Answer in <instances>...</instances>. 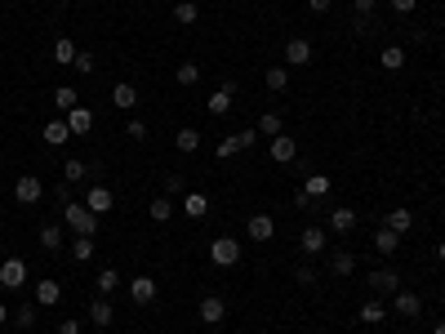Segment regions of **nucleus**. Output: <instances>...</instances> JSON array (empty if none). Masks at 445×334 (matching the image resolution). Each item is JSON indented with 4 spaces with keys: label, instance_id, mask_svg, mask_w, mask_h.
I'll list each match as a JSON object with an SVG mask.
<instances>
[{
    "label": "nucleus",
    "instance_id": "28",
    "mask_svg": "<svg viewBox=\"0 0 445 334\" xmlns=\"http://www.w3.org/2000/svg\"><path fill=\"white\" fill-rule=\"evenodd\" d=\"M383 317H388V307H383L379 299H365V303H360V321H365V326H379Z\"/></svg>",
    "mask_w": 445,
    "mask_h": 334
},
{
    "label": "nucleus",
    "instance_id": "50",
    "mask_svg": "<svg viewBox=\"0 0 445 334\" xmlns=\"http://www.w3.org/2000/svg\"><path fill=\"white\" fill-rule=\"evenodd\" d=\"M312 5V14H330V0H307Z\"/></svg>",
    "mask_w": 445,
    "mask_h": 334
},
{
    "label": "nucleus",
    "instance_id": "2",
    "mask_svg": "<svg viewBox=\"0 0 445 334\" xmlns=\"http://www.w3.org/2000/svg\"><path fill=\"white\" fill-rule=\"evenodd\" d=\"M210 259H214L219 268H236V263H240V241H232V236L210 241Z\"/></svg>",
    "mask_w": 445,
    "mask_h": 334
},
{
    "label": "nucleus",
    "instance_id": "45",
    "mask_svg": "<svg viewBox=\"0 0 445 334\" xmlns=\"http://www.w3.org/2000/svg\"><path fill=\"white\" fill-rule=\"evenodd\" d=\"M294 281H298V285H316V268H307V263L294 268Z\"/></svg>",
    "mask_w": 445,
    "mask_h": 334
},
{
    "label": "nucleus",
    "instance_id": "38",
    "mask_svg": "<svg viewBox=\"0 0 445 334\" xmlns=\"http://www.w3.org/2000/svg\"><path fill=\"white\" fill-rule=\"evenodd\" d=\"M214 157H219V161H232V157H240V143H236V134L219 138V147H214Z\"/></svg>",
    "mask_w": 445,
    "mask_h": 334
},
{
    "label": "nucleus",
    "instance_id": "26",
    "mask_svg": "<svg viewBox=\"0 0 445 334\" xmlns=\"http://www.w3.org/2000/svg\"><path fill=\"white\" fill-rule=\"evenodd\" d=\"M67 138H71V129H67V121H50V125H45V143H50V147H63Z\"/></svg>",
    "mask_w": 445,
    "mask_h": 334
},
{
    "label": "nucleus",
    "instance_id": "10",
    "mask_svg": "<svg viewBox=\"0 0 445 334\" xmlns=\"http://www.w3.org/2000/svg\"><path fill=\"white\" fill-rule=\"evenodd\" d=\"M89 321H94V326H116V303L112 299H107V294H99V299H94L89 303Z\"/></svg>",
    "mask_w": 445,
    "mask_h": 334
},
{
    "label": "nucleus",
    "instance_id": "16",
    "mask_svg": "<svg viewBox=\"0 0 445 334\" xmlns=\"http://www.w3.org/2000/svg\"><path fill=\"white\" fill-rule=\"evenodd\" d=\"M330 232H339V236H347V232H356V210H347V205H339V210H330Z\"/></svg>",
    "mask_w": 445,
    "mask_h": 334
},
{
    "label": "nucleus",
    "instance_id": "7",
    "mask_svg": "<svg viewBox=\"0 0 445 334\" xmlns=\"http://www.w3.org/2000/svg\"><path fill=\"white\" fill-rule=\"evenodd\" d=\"M285 63H290V67H307L312 63V41L290 36V45H285Z\"/></svg>",
    "mask_w": 445,
    "mask_h": 334
},
{
    "label": "nucleus",
    "instance_id": "22",
    "mask_svg": "<svg viewBox=\"0 0 445 334\" xmlns=\"http://www.w3.org/2000/svg\"><path fill=\"white\" fill-rule=\"evenodd\" d=\"M374 249H379V254H388V259H392L396 249H401V236H396L392 228H379V232H374Z\"/></svg>",
    "mask_w": 445,
    "mask_h": 334
},
{
    "label": "nucleus",
    "instance_id": "46",
    "mask_svg": "<svg viewBox=\"0 0 445 334\" xmlns=\"http://www.w3.org/2000/svg\"><path fill=\"white\" fill-rule=\"evenodd\" d=\"M125 134L134 138V143H143V138H147V125H143V121H129V125H125Z\"/></svg>",
    "mask_w": 445,
    "mask_h": 334
},
{
    "label": "nucleus",
    "instance_id": "33",
    "mask_svg": "<svg viewBox=\"0 0 445 334\" xmlns=\"http://www.w3.org/2000/svg\"><path fill=\"white\" fill-rule=\"evenodd\" d=\"M152 219H156V223H170V219H174V201H170V196H156V201H152Z\"/></svg>",
    "mask_w": 445,
    "mask_h": 334
},
{
    "label": "nucleus",
    "instance_id": "12",
    "mask_svg": "<svg viewBox=\"0 0 445 334\" xmlns=\"http://www.w3.org/2000/svg\"><path fill=\"white\" fill-rule=\"evenodd\" d=\"M370 285H374L379 294H396V290H401V272H396V268H379V272H370Z\"/></svg>",
    "mask_w": 445,
    "mask_h": 334
},
{
    "label": "nucleus",
    "instance_id": "17",
    "mask_svg": "<svg viewBox=\"0 0 445 334\" xmlns=\"http://www.w3.org/2000/svg\"><path fill=\"white\" fill-rule=\"evenodd\" d=\"M298 157V143L290 138V134H276L272 138V161H281V165H290Z\"/></svg>",
    "mask_w": 445,
    "mask_h": 334
},
{
    "label": "nucleus",
    "instance_id": "9",
    "mask_svg": "<svg viewBox=\"0 0 445 334\" xmlns=\"http://www.w3.org/2000/svg\"><path fill=\"white\" fill-rule=\"evenodd\" d=\"M232 99H236V85H232V80H227L223 89H214L210 99H205V107H210V116H227V112H232Z\"/></svg>",
    "mask_w": 445,
    "mask_h": 334
},
{
    "label": "nucleus",
    "instance_id": "24",
    "mask_svg": "<svg viewBox=\"0 0 445 334\" xmlns=\"http://www.w3.org/2000/svg\"><path fill=\"white\" fill-rule=\"evenodd\" d=\"M116 285H120V272H116V268H103V272H99V281H94V290L112 299V294H116Z\"/></svg>",
    "mask_w": 445,
    "mask_h": 334
},
{
    "label": "nucleus",
    "instance_id": "49",
    "mask_svg": "<svg viewBox=\"0 0 445 334\" xmlns=\"http://www.w3.org/2000/svg\"><path fill=\"white\" fill-rule=\"evenodd\" d=\"M58 334H80V321H76V317H67L63 326H58Z\"/></svg>",
    "mask_w": 445,
    "mask_h": 334
},
{
    "label": "nucleus",
    "instance_id": "48",
    "mask_svg": "<svg viewBox=\"0 0 445 334\" xmlns=\"http://www.w3.org/2000/svg\"><path fill=\"white\" fill-rule=\"evenodd\" d=\"M414 5H418V0H392L396 14H414Z\"/></svg>",
    "mask_w": 445,
    "mask_h": 334
},
{
    "label": "nucleus",
    "instance_id": "43",
    "mask_svg": "<svg viewBox=\"0 0 445 334\" xmlns=\"http://www.w3.org/2000/svg\"><path fill=\"white\" fill-rule=\"evenodd\" d=\"M374 5H379V0H356V27H365V22H370V14H374Z\"/></svg>",
    "mask_w": 445,
    "mask_h": 334
},
{
    "label": "nucleus",
    "instance_id": "44",
    "mask_svg": "<svg viewBox=\"0 0 445 334\" xmlns=\"http://www.w3.org/2000/svg\"><path fill=\"white\" fill-rule=\"evenodd\" d=\"M236 143H240V152H249L258 143V129H236Z\"/></svg>",
    "mask_w": 445,
    "mask_h": 334
},
{
    "label": "nucleus",
    "instance_id": "47",
    "mask_svg": "<svg viewBox=\"0 0 445 334\" xmlns=\"http://www.w3.org/2000/svg\"><path fill=\"white\" fill-rule=\"evenodd\" d=\"M165 192H170V196L183 192V174H170V178H165Z\"/></svg>",
    "mask_w": 445,
    "mask_h": 334
},
{
    "label": "nucleus",
    "instance_id": "52",
    "mask_svg": "<svg viewBox=\"0 0 445 334\" xmlns=\"http://www.w3.org/2000/svg\"><path fill=\"white\" fill-rule=\"evenodd\" d=\"M437 259H441V263H445V241H437Z\"/></svg>",
    "mask_w": 445,
    "mask_h": 334
},
{
    "label": "nucleus",
    "instance_id": "39",
    "mask_svg": "<svg viewBox=\"0 0 445 334\" xmlns=\"http://www.w3.org/2000/svg\"><path fill=\"white\" fill-rule=\"evenodd\" d=\"M41 245L58 249V245H63V228H58V223H45V228H41Z\"/></svg>",
    "mask_w": 445,
    "mask_h": 334
},
{
    "label": "nucleus",
    "instance_id": "3",
    "mask_svg": "<svg viewBox=\"0 0 445 334\" xmlns=\"http://www.w3.org/2000/svg\"><path fill=\"white\" fill-rule=\"evenodd\" d=\"M41 196H45V183L36 174H22L18 183H14V201H18V205H36Z\"/></svg>",
    "mask_w": 445,
    "mask_h": 334
},
{
    "label": "nucleus",
    "instance_id": "35",
    "mask_svg": "<svg viewBox=\"0 0 445 334\" xmlns=\"http://www.w3.org/2000/svg\"><path fill=\"white\" fill-rule=\"evenodd\" d=\"M174 18H178V22H183V27H191V22H196V18H200V9H196V5H191V0H178V5H174Z\"/></svg>",
    "mask_w": 445,
    "mask_h": 334
},
{
    "label": "nucleus",
    "instance_id": "8",
    "mask_svg": "<svg viewBox=\"0 0 445 334\" xmlns=\"http://www.w3.org/2000/svg\"><path fill=\"white\" fill-rule=\"evenodd\" d=\"M196 312H200V321H205V326H223V317H227V303L219 299V294H205Z\"/></svg>",
    "mask_w": 445,
    "mask_h": 334
},
{
    "label": "nucleus",
    "instance_id": "21",
    "mask_svg": "<svg viewBox=\"0 0 445 334\" xmlns=\"http://www.w3.org/2000/svg\"><path fill=\"white\" fill-rule=\"evenodd\" d=\"M183 210H187V219H205V214H210V196L205 192H187Z\"/></svg>",
    "mask_w": 445,
    "mask_h": 334
},
{
    "label": "nucleus",
    "instance_id": "1",
    "mask_svg": "<svg viewBox=\"0 0 445 334\" xmlns=\"http://www.w3.org/2000/svg\"><path fill=\"white\" fill-rule=\"evenodd\" d=\"M63 223L76 236H94V232H99V214L85 210V201H67V205H63Z\"/></svg>",
    "mask_w": 445,
    "mask_h": 334
},
{
    "label": "nucleus",
    "instance_id": "29",
    "mask_svg": "<svg viewBox=\"0 0 445 334\" xmlns=\"http://www.w3.org/2000/svg\"><path fill=\"white\" fill-rule=\"evenodd\" d=\"M36 312H41V303H22V307H14V326H18V330H31V326H36Z\"/></svg>",
    "mask_w": 445,
    "mask_h": 334
},
{
    "label": "nucleus",
    "instance_id": "41",
    "mask_svg": "<svg viewBox=\"0 0 445 334\" xmlns=\"http://www.w3.org/2000/svg\"><path fill=\"white\" fill-rule=\"evenodd\" d=\"M258 134H281V116H276V112H268V116H258Z\"/></svg>",
    "mask_w": 445,
    "mask_h": 334
},
{
    "label": "nucleus",
    "instance_id": "23",
    "mask_svg": "<svg viewBox=\"0 0 445 334\" xmlns=\"http://www.w3.org/2000/svg\"><path fill=\"white\" fill-rule=\"evenodd\" d=\"M174 147L183 152V157H191V152L200 147V129H191V125H187V129H178V134H174Z\"/></svg>",
    "mask_w": 445,
    "mask_h": 334
},
{
    "label": "nucleus",
    "instance_id": "27",
    "mask_svg": "<svg viewBox=\"0 0 445 334\" xmlns=\"http://www.w3.org/2000/svg\"><path fill=\"white\" fill-rule=\"evenodd\" d=\"M330 268H334V277H352V272H356V254H347V249H339V254L330 259Z\"/></svg>",
    "mask_w": 445,
    "mask_h": 334
},
{
    "label": "nucleus",
    "instance_id": "11",
    "mask_svg": "<svg viewBox=\"0 0 445 334\" xmlns=\"http://www.w3.org/2000/svg\"><path fill=\"white\" fill-rule=\"evenodd\" d=\"M245 232H249V241H272V236H276V223H272V214H249Z\"/></svg>",
    "mask_w": 445,
    "mask_h": 334
},
{
    "label": "nucleus",
    "instance_id": "40",
    "mask_svg": "<svg viewBox=\"0 0 445 334\" xmlns=\"http://www.w3.org/2000/svg\"><path fill=\"white\" fill-rule=\"evenodd\" d=\"M303 192H307V196H330V178H326V174H312L307 183H303Z\"/></svg>",
    "mask_w": 445,
    "mask_h": 334
},
{
    "label": "nucleus",
    "instance_id": "6",
    "mask_svg": "<svg viewBox=\"0 0 445 334\" xmlns=\"http://www.w3.org/2000/svg\"><path fill=\"white\" fill-rule=\"evenodd\" d=\"M85 210H94V214H99V219H103V214L107 210H116V196H112V187H89V192H85Z\"/></svg>",
    "mask_w": 445,
    "mask_h": 334
},
{
    "label": "nucleus",
    "instance_id": "14",
    "mask_svg": "<svg viewBox=\"0 0 445 334\" xmlns=\"http://www.w3.org/2000/svg\"><path fill=\"white\" fill-rule=\"evenodd\" d=\"M58 299H63V285H58L54 277L36 281V303H41V307H58Z\"/></svg>",
    "mask_w": 445,
    "mask_h": 334
},
{
    "label": "nucleus",
    "instance_id": "36",
    "mask_svg": "<svg viewBox=\"0 0 445 334\" xmlns=\"http://www.w3.org/2000/svg\"><path fill=\"white\" fill-rule=\"evenodd\" d=\"M85 174H89V165H85V161H76V157L63 165V183H80Z\"/></svg>",
    "mask_w": 445,
    "mask_h": 334
},
{
    "label": "nucleus",
    "instance_id": "34",
    "mask_svg": "<svg viewBox=\"0 0 445 334\" xmlns=\"http://www.w3.org/2000/svg\"><path fill=\"white\" fill-rule=\"evenodd\" d=\"M174 80H178V85H196V80H200V67L196 63H178V71H174Z\"/></svg>",
    "mask_w": 445,
    "mask_h": 334
},
{
    "label": "nucleus",
    "instance_id": "20",
    "mask_svg": "<svg viewBox=\"0 0 445 334\" xmlns=\"http://www.w3.org/2000/svg\"><path fill=\"white\" fill-rule=\"evenodd\" d=\"M383 228H392L396 236H405V232H410V228H414V214H410V210H405V205H396V210L388 214V223H383Z\"/></svg>",
    "mask_w": 445,
    "mask_h": 334
},
{
    "label": "nucleus",
    "instance_id": "18",
    "mask_svg": "<svg viewBox=\"0 0 445 334\" xmlns=\"http://www.w3.org/2000/svg\"><path fill=\"white\" fill-rule=\"evenodd\" d=\"M67 129H71V134H89V129H94V112H89V107H71V112H67Z\"/></svg>",
    "mask_w": 445,
    "mask_h": 334
},
{
    "label": "nucleus",
    "instance_id": "25",
    "mask_svg": "<svg viewBox=\"0 0 445 334\" xmlns=\"http://www.w3.org/2000/svg\"><path fill=\"white\" fill-rule=\"evenodd\" d=\"M54 107H58V112H71V107H80V94L71 85H58L54 89Z\"/></svg>",
    "mask_w": 445,
    "mask_h": 334
},
{
    "label": "nucleus",
    "instance_id": "30",
    "mask_svg": "<svg viewBox=\"0 0 445 334\" xmlns=\"http://www.w3.org/2000/svg\"><path fill=\"white\" fill-rule=\"evenodd\" d=\"M379 63H383V71H401V67H405V50H396V45H388V50L379 54Z\"/></svg>",
    "mask_w": 445,
    "mask_h": 334
},
{
    "label": "nucleus",
    "instance_id": "37",
    "mask_svg": "<svg viewBox=\"0 0 445 334\" xmlns=\"http://www.w3.org/2000/svg\"><path fill=\"white\" fill-rule=\"evenodd\" d=\"M76 54H80V50H76L71 41H54V63H67V67H71V63H76Z\"/></svg>",
    "mask_w": 445,
    "mask_h": 334
},
{
    "label": "nucleus",
    "instance_id": "19",
    "mask_svg": "<svg viewBox=\"0 0 445 334\" xmlns=\"http://www.w3.org/2000/svg\"><path fill=\"white\" fill-rule=\"evenodd\" d=\"M112 103L120 107V112H134V107H138V89L129 85V80H120V85L112 89Z\"/></svg>",
    "mask_w": 445,
    "mask_h": 334
},
{
    "label": "nucleus",
    "instance_id": "31",
    "mask_svg": "<svg viewBox=\"0 0 445 334\" xmlns=\"http://www.w3.org/2000/svg\"><path fill=\"white\" fill-rule=\"evenodd\" d=\"M71 259H76V263H89L94 259V236H76V241H71Z\"/></svg>",
    "mask_w": 445,
    "mask_h": 334
},
{
    "label": "nucleus",
    "instance_id": "53",
    "mask_svg": "<svg viewBox=\"0 0 445 334\" xmlns=\"http://www.w3.org/2000/svg\"><path fill=\"white\" fill-rule=\"evenodd\" d=\"M432 334H445V321H441V326H437V330H432Z\"/></svg>",
    "mask_w": 445,
    "mask_h": 334
},
{
    "label": "nucleus",
    "instance_id": "32",
    "mask_svg": "<svg viewBox=\"0 0 445 334\" xmlns=\"http://www.w3.org/2000/svg\"><path fill=\"white\" fill-rule=\"evenodd\" d=\"M268 89H272V94H285V89H290V67H272V71H268Z\"/></svg>",
    "mask_w": 445,
    "mask_h": 334
},
{
    "label": "nucleus",
    "instance_id": "13",
    "mask_svg": "<svg viewBox=\"0 0 445 334\" xmlns=\"http://www.w3.org/2000/svg\"><path fill=\"white\" fill-rule=\"evenodd\" d=\"M326 245H330L326 228H303V236H298V249H303V254H321Z\"/></svg>",
    "mask_w": 445,
    "mask_h": 334
},
{
    "label": "nucleus",
    "instance_id": "15",
    "mask_svg": "<svg viewBox=\"0 0 445 334\" xmlns=\"http://www.w3.org/2000/svg\"><path fill=\"white\" fill-rule=\"evenodd\" d=\"M392 307H396L401 317H418V312H423V299H418L414 290H396V294H392Z\"/></svg>",
    "mask_w": 445,
    "mask_h": 334
},
{
    "label": "nucleus",
    "instance_id": "51",
    "mask_svg": "<svg viewBox=\"0 0 445 334\" xmlns=\"http://www.w3.org/2000/svg\"><path fill=\"white\" fill-rule=\"evenodd\" d=\"M0 326H9V307L5 303H0Z\"/></svg>",
    "mask_w": 445,
    "mask_h": 334
},
{
    "label": "nucleus",
    "instance_id": "42",
    "mask_svg": "<svg viewBox=\"0 0 445 334\" xmlns=\"http://www.w3.org/2000/svg\"><path fill=\"white\" fill-rule=\"evenodd\" d=\"M71 67H76L80 76H89V71L99 67V63H94V54H89V50H80V54H76V63H71Z\"/></svg>",
    "mask_w": 445,
    "mask_h": 334
},
{
    "label": "nucleus",
    "instance_id": "4",
    "mask_svg": "<svg viewBox=\"0 0 445 334\" xmlns=\"http://www.w3.org/2000/svg\"><path fill=\"white\" fill-rule=\"evenodd\" d=\"M0 285H5V290H22V285H27V263H22V259H5V263H0Z\"/></svg>",
    "mask_w": 445,
    "mask_h": 334
},
{
    "label": "nucleus",
    "instance_id": "5",
    "mask_svg": "<svg viewBox=\"0 0 445 334\" xmlns=\"http://www.w3.org/2000/svg\"><path fill=\"white\" fill-rule=\"evenodd\" d=\"M156 294H161V285H156V277H134V281H129V299H134L138 307L156 303Z\"/></svg>",
    "mask_w": 445,
    "mask_h": 334
}]
</instances>
